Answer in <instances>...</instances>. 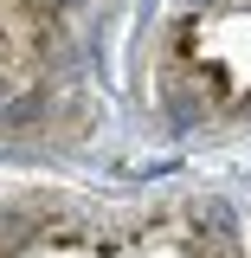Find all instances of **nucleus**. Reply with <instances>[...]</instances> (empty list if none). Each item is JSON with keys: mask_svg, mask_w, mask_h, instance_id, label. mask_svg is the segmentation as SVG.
Here are the masks:
<instances>
[{"mask_svg": "<svg viewBox=\"0 0 251 258\" xmlns=\"http://www.w3.org/2000/svg\"><path fill=\"white\" fill-rule=\"evenodd\" d=\"M0 258H245V245L213 200L0 194Z\"/></svg>", "mask_w": 251, "mask_h": 258, "instance_id": "nucleus-1", "label": "nucleus"}, {"mask_svg": "<svg viewBox=\"0 0 251 258\" xmlns=\"http://www.w3.org/2000/svg\"><path fill=\"white\" fill-rule=\"evenodd\" d=\"M155 84L206 129H251V0H168Z\"/></svg>", "mask_w": 251, "mask_h": 258, "instance_id": "nucleus-2", "label": "nucleus"}]
</instances>
